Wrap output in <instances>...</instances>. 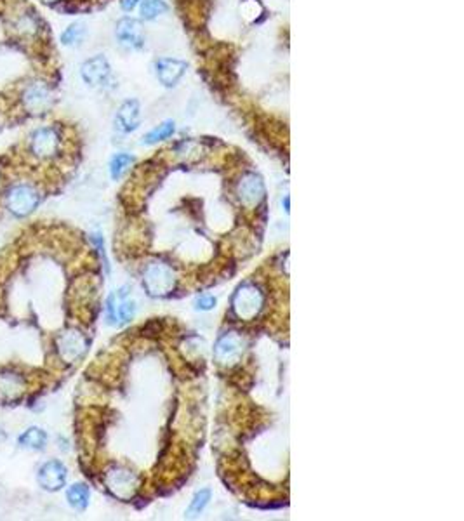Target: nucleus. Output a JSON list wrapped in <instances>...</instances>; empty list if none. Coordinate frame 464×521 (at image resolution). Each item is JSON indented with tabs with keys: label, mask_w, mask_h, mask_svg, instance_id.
<instances>
[{
	"label": "nucleus",
	"mask_w": 464,
	"mask_h": 521,
	"mask_svg": "<svg viewBox=\"0 0 464 521\" xmlns=\"http://www.w3.org/2000/svg\"><path fill=\"white\" fill-rule=\"evenodd\" d=\"M136 309L138 308H136L134 300L131 299L129 287H122V289L110 294L108 300H106V320L110 325L122 327L134 318Z\"/></svg>",
	"instance_id": "nucleus-1"
},
{
	"label": "nucleus",
	"mask_w": 464,
	"mask_h": 521,
	"mask_svg": "<svg viewBox=\"0 0 464 521\" xmlns=\"http://www.w3.org/2000/svg\"><path fill=\"white\" fill-rule=\"evenodd\" d=\"M263 304H265V296L254 283H243L233 296V311L242 320L256 318L261 311Z\"/></svg>",
	"instance_id": "nucleus-2"
},
{
	"label": "nucleus",
	"mask_w": 464,
	"mask_h": 521,
	"mask_svg": "<svg viewBox=\"0 0 464 521\" xmlns=\"http://www.w3.org/2000/svg\"><path fill=\"white\" fill-rule=\"evenodd\" d=\"M40 193L30 185H16L12 186L6 196V205L9 212L14 214L16 217H26L39 207Z\"/></svg>",
	"instance_id": "nucleus-3"
},
{
	"label": "nucleus",
	"mask_w": 464,
	"mask_h": 521,
	"mask_svg": "<svg viewBox=\"0 0 464 521\" xmlns=\"http://www.w3.org/2000/svg\"><path fill=\"white\" fill-rule=\"evenodd\" d=\"M80 76L89 87L103 89L112 82V66L103 54L92 56L80 66Z\"/></svg>",
	"instance_id": "nucleus-4"
},
{
	"label": "nucleus",
	"mask_w": 464,
	"mask_h": 521,
	"mask_svg": "<svg viewBox=\"0 0 464 521\" xmlns=\"http://www.w3.org/2000/svg\"><path fill=\"white\" fill-rule=\"evenodd\" d=\"M146 290H148L150 296H167L171 292L176 285L174 273L171 268H167L165 265H152L145 273V278H143Z\"/></svg>",
	"instance_id": "nucleus-5"
},
{
	"label": "nucleus",
	"mask_w": 464,
	"mask_h": 521,
	"mask_svg": "<svg viewBox=\"0 0 464 521\" xmlns=\"http://www.w3.org/2000/svg\"><path fill=\"white\" fill-rule=\"evenodd\" d=\"M115 37L122 48L129 51H139L145 48V32L138 19L122 18L117 23Z\"/></svg>",
	"instance_id": "nucleus-6"
},
{
	"label": "nucleus",
	"mask_w": 464,
	"mask_h": 521,
	"mask_svg": "<svg viewBox=\"0 0 464 521\" xmlns=\"http://www.w3.org/2000/svg\"><path fill=\"white\" fill-rule=\"evenodd\" d=\"M106 487L119 499H129L138 487V478L125 467H112L106 473Z\"/></svg>",
	"instance_id": "nucleus-7"
},
{
	"label": "nucleus",
	"mask_w": 464,
	"mask_h": 521,
	"mask_svg": "<svg viewBox=\"0 0 464 521\" xmlns=\"http://www.w3.org/2000/svg\"><path fill=\"white\" fill-rule=\"evenodd\" d=\"M30 148L35 156L42 160L52 159L59 150V134L54 127H42L32 136Z\"/></svg>",
	"instance_id": "nucleus-8"
},
{
	"label": "nucleus",
	"mask_w": 464,
	"mask_h": 521,
	"mask_svg": "<svg viewBox=\"0 0 464 521\" xmlns=\"http://www.w3.org/2000/svg\"><path fill=\"white\" fill-rule=\"evenodd\" d=\"M66 478H68V471H66L65 464L56 459L42 464L39 474H37L39 485L44 490H48V492H58V490H61L66 485Z\"/></svg>",
	"instance_id": "nucleus-9"
},
{
	"label": "nucleus",
	"mask_w": 464,
	"mask_h": 521,
	"mask_svg": "<svg viewBox=\"0 0 464 521\" xmlns=\"http://www.w3.org/2000/svg\"><path fill=\"white\" fill-rule=\"evenodd\" d=\"M21 99L30 113H44L51 106L52 94L44 82H33L26 87Z\"/></svg>",
	"instance_id": "nucleus-10"
},
{
	"label": "nucleus",
	"mask_w": 464,
	"mask_h": 521,
	"mask_svg": "<svg viewBox=\"0 0 464 521\" xmlns=\"http://www.w3.org/2000/svg\"><path fill=\"white\" fill-rule=\"evenodd\" d=\"M88 343L79 330H68L58 337V353L65 362L73 363L85 353Z\"/></svg>",
	"instance_id": "nucleus-11"
},
{
	"label": "nucleus",
	"mask_w": 464,
	"mask_h": 521,
	"mask_svg": "<svg viewBox=\"0 0 464 521\" xmlns=\"http://www.w3.org/2000/svg\"><path fill=\"white\" fill-rule=\"evenodd\" d=\"M155 73L163 87H176L186 73V63L174 58H160L155 63Z\"/></svg>",
	"instance_id": "nucleus-12"
},
{
	"label": "nucleus",
	"mask_w": 464,
	"mask_h": 521,
	"mask_svg": "<svg viewBox=\"0 0 464 521\" xmlns=\"http://www.w3.org/2000/svg\"><path fill=\"white\" fill-rule=\"evenodd\" d=\"M139 120H141V106L136 99H128L120 105L119 112L115 115V129L122 134H129L134 132L139 127Z\"/></svg>",
	"instance_id": "nucleus-13"
},
{
	"label": "nucleus",
	"mask_w": 464,
	"mask_h": 521,
	"mask_svg": "<svg viewBox=\"0 0 464 521\" xmlns=\"http://www.w3.org/2000/svg\"><path fill=\"white\" fill-rule=\"evenodd\" d=\"M239 196L243 205H259L265 198V183L258 174H245L239 183Z\"/></svg>",
	"instance_id": "nucleus-14"
},
{
	"label": "nucleus",
	"mask_w": 464,
	"mask_h": 521,
	"mask_svg": "<svg viewBox=\"0 0 464 521\" xmlns=\"http://www.w3.org/2000/svg\"><path fill=\"white\" fill-rule=\"evenodd\" d=\"M26 391L25 377L12 370L0 372V400L2 402H16Z\"/></svg>",
	"instance_id": "nucleus-15"
},
{
	"label": "nucleus",
	"mask_w": 464,
	"mask_h": 521,
	"mask_svg": "<svg viewBox=\"0 0 464 521\" xmlns=\"http://www.w3.org/2000/svg\"><path fill=\"white\" fill-rule=\"evenodd\" d=\"M240 355H242V343H240L239 337L233 336V332L225 334L216 344V356L225 365L235 363L240 358Z\"/></svg>",
	"instance_id": "nucleus-16"
},
{
	"label": "nucleus",
	"mask_w": 464,
	"mask_h": 521,
	"mask_svg": "<svg viewBox=\"0 0 464 521\" xmlns=\"http://www.w3.org/2000/svg\"><path fill=\"white\" fill-rule=\"evenodd\" d=\"M19 447L28 450H44L48 445V433L40 427L32 426L26 431H23L18 438Z\"/></svg>",
	"instance_id": "nucleus-17"
},
{
	"label": "nucleus",
	"mask_w": 464,
	"mask_h": 521,
	"mask_svg": "<svg viewBox=\"0 0 464 521\" xmlns=\"http://www.w3.org/2000/svg\"><path fill=\"white\" fill-rule=\"evenodd\" d=\"M66 500H68V504L73 509H88L89 500H91V490H89V487L85 483H73L66 490Z\"/></svg>",
	"instance_id": "nucleus-18"
},
{
	"label": "nucleus",
	"mask_w": 464,
	"mask_h": 521,
	"mask_svg": "<svg viewBox=\"0 0 464 521\" xmlns=\"http://www.w3.org/2000/svg\"><path fill=\"white\" fill-rule=\"evenodd\" d=\"M174 132H176L174 120H165V122L157 125L153 130H150L148 134L143 138V145H157V143H160V141H165V139L171 138Z\"/></svg>",
	"instance_id": "nucleus-19"
},
{
	"label": "nucleus",
	"mask_w": 464,
	"mask_h": 521,
	"mask_svg": "<svg viewBox=\"0 0 464 521\" xmlns=\"http://www.w3.org/2000/svg\"><path fill=\"white\" fill-rule=\"evenodd\" d=\"M167 9L169 6L165 4V0H141L139 2V14L145 21H153L159 16L165 14Z\"/></svg>",
	"instance_id": "nucleus-20"
},
{
	"label": "nucleus",
	"mask_w": 464,
	"mask_h": 521,
	"mask_svg": "<svg viewBox=\"0 0 464 521\" xmlns=\"http://www.w3.org/2000/svg\"><path fill=\"white\" fill-rule=\"evenodd\" d=\"M85 35H88V28H85L83 23H80V21L72 23V25H70L68 28L61 33V43L63 45H66V48H75V45L82 43V40L85 39Z\"/></svg>",
	"instance_id": "nucleus-21"
},
{
	"label": "nucleus",
	"mask_w": 464,
	"mask_h": 521,
	"mask_svg": "<svg viewBox=\"0 0 464 521\" xmlns=\"http://www.w3.org/2000/svg\"><path fill=\"white\" fill-rule=\"evenodd\" d=\"M134 163V156L129 155V153H117L115 156L110 162V176L112 179H120L123 174L131 169V165Z\"/></svg>",
	"instance_id": "nucleus-22"
},
{
	"label": "nucleus",
	"mask_w": 464,
	"mask_h": 521,
	"mask_svg": "<svg viewBox=\"0 0 464 521\" xmlns=\"http://www.w3.org/2000/svg\"><path fill=\"white\" fill-rule=\"evenodd\" d=\"M210 500V490L202 489L193 496L192 502H190L188 509H186V518H196L200 513H203V509L207 507Z\"/></svg>",
	"instance_id": "nucleus-23"
},
{
	"label": "nucleus",
	"mask_w": 464,
	"mask_h": 521,
	"mask_svg": "<svg viewBox=\"0 0 464 521\" xmlns=\"http://www.w3.org/2000/svg\"><path fill=\"white\" fill-rule=\"evenodd\" d=\"M216 304H218V299L214 296H200L196 299L195 306L200 311H210L212 308H216Z\"/></svg>",
	"instance_id": "nucleus-24"
},
{
	"label": "nucleus",
	"mask_w": 464,
	"mask_h": 521,
	"mask_svg": "<svg viewBox=\"0 0 464 521\" xmlns=\"http://www.w3.org/2000/svg\"><path fill=\"white\" fill-rule=\"evenodd\" d=\"M139 2H141V0H120V8L125 12H131L138 8Z\"/></svg>",
	"instance_id": "nucleus-25"
},
{
	"label": "nucleus",
	"mask_w": 464,
	"mask_h": 521,
	"mask_svg": "<svg viewBox=\"0 0 464 521\" xmlns=\"http://www.w3.org/2000/svg\"><path fill=\"white\" fill-rule=\"evenodd\" d=\"M285 210L289 212V196H285Z\"/></svg>",
	"instance_id": "nucleus-26"
},
{
	"label": "nucleus",
	"mask_w": 464,
	"mask_h": 521,
	"mask_svg": "<svg viewBox=\"0 0 464 521\" xmlns=\"http://www.w3.org/2000/svg\"><path fill=\"white\" fill-rule=\"evenodd\" d=\"M44 2H56V0H44Z\"/></svg>",
	"instance_id": "nucleus-27"
}]
</instances>
